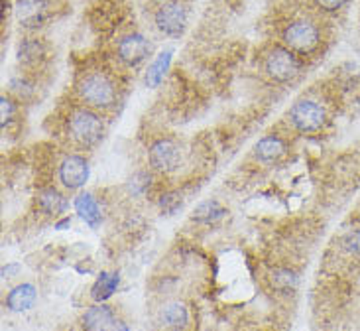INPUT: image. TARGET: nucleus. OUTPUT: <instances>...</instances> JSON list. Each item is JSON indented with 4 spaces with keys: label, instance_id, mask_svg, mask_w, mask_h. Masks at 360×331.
Wrapping results in <instances>:
<instances>
[{
    "label": "nucleus",
    "instance_id": "18",
    "mask_svg": "<svg viewBox=\"0 0 360 331\" xmlns=\"http://www.w3.org/2000/svg\"><path fill=\"white\" fill-rule=\"evenodd\" d=\"M118 282H120V278H118L117 273H103L97 278V282L93 284V290H91V296H93V300L98 304H103L105 300H108L112 292L118 288Z\"/></svg>",
    "mask_w": 360,
    "mask_h": 331
},
{
    "label": "nucleus",
    "instance_id": "8",
    "mask_svg": "<svg viewBox=\"0 0 360 331\" xmlns=\"http://www.w3.org/2000/svg\"><path fill=\"white\" fill-rule=\"evenodd\" d=\"M83 327L85 331H130L127 323L118 318L117 312L105 304L89 308L83 316Z\"/></svg>",
    "mask_w": 360,
    "mask_h": 331
},
{
    "label": "nucleus",
    "instance_id": "14",
    "mask_svg": "<svg viewBox=\"0 0 360 331\" xmlns=\"http://www.w3.org/2000/svg\"><path fill=\"white\" fill-rule=\"evenodd\" d=\"M75 211L79 213V217L85 221V223L91 227V229H95L101 225V219H103V215H101V207H98L97 199L93 197L91 194H79L75 197Z\"/></svg>",
    "mask_w": 360,
    "mask_h": 331
},
{
    "label": "nucleus",
    "instance_id": "5",
    "mask_svg": "<svg viewBox=\"0 0 360 331\" xmlns=\"http://www.w3.org/2000/svg\"><path fill=\"white\" fill-rule=\"evenodd\" d=\"M187 18H189L187 6L179 0L162 2L154 12L156 28L169 38H179L184 34L185 28H187Z\"/></svg>",
    "mask_w": 360,
    "mask_h": 331
},
{
    "label": "nucleus",
    "instance_id": "19",
    "mask_svg": "<svg viewBox=\"0 0 360 331\" xmlns=\"http://www.w3.org/2000/svg\"><path fill=\"white\" fill-rule=\"evenodd\" d=\"M224 213H226V209L213 199V201H203L201 205H197L193 219L199 223H214V221L223 219Z\"/></svg>",
    "mask_w": 360,
    "mask_h": 331
},
{
    "label": "nucleus",
    "instance_id": "10",
    "mask_svg": "<svg viewBox=\"0 0 360 331\" xmlns=\"http://www.w3.org/2000/svg\"><path fill=\"white\" fill-rule=\"evenodd\" d=\"M89 162L79 154H69L59 164V182L68 189H79L87 184Z\"/></svg>",
    "mask_w": 360,
    "mask_h": 331
},
{
    "label": "nucleus",
    "instance_id": "21",
    "mask_svg": "<svg viewBox=\"0 0 360 331\" xmlns=\"http://www.w3.org/2000/svg\"><path fill=\"white\" fill-rule=\"evenodd\" d=\"M272 282L280 290H292V288H295V284H297V278L288 268H282V270H276L272 274Z\"/></svg>",
    "mask_w": 360,
    "mask_h": 331
},
{
    "label": "nucleus",
    "instance_id": "28",
    "mask_svg": "<svg viewBox=\"0 0 360 331\" xmlns=\"http://www.w3.org/2000/svg\"><path fill=\"white\" fill-rule=\"evenodd\" d=\"M160 2H169V0H160Z\"/></svg>",
    "mask_w": 360,
    "mask_h": 331
},
{
    "label": "nucleus",
    "instance_id": "17",
    "mask_svg": "<svg viewBox=\"0 0 360 331\" xmlns=\"http://www.w3.org/2000/svg\"><path fill=\"white\" fill-rule=\"evenodd\" d=\"M172 51L169 49H166V51H162L160 56H158L154 61H152V65L148 68L146 71V85L148 87H158L162 81H164V77H166L167 69H169V63H172Z\"/></svg>",
    "mask_w": 360,
    "mask_h": 331
},
{
    "label": "nucleus",
    "instance_id": "2",
    "mask_svg": "<svg viewBox=\"0 0 360 331\" xmlns=\"http://www.w3.org/2000/svg\"><path fill=\"white\" fill-rule=\"evenodd\" d=\"M69 138L83 148H91L101 142L105 135V123L95 111L87 107L75 108L68 118Z\"/></svg>",
    "mask_w": 360,
    "mask_h": 331
},
{
    "label": "nucleus",
    "instance_id": "6",
    "mask_svg": "<svg viewBox=\"0 0 360 331\" xmlns=\"http://www.w3.org/2000/svg\"><path fill=\"white\" fill-rule=\"evenodd\" d=\"M325 118H327L325 108L319 103L309 101V99H302L290 108V120L300 132H317V130H321V127L325 125Z\"/></svg>",
    "mask_w": 360,
    "mask_h": 331
},
{
    "label": "nucleus",
    "instance_id": "12",
    "mask_svg": "<svg viewBox=\"0 0 360 331\" xmlns=\"http://www.w3.org/2000/svg\"><path fill=\"white\" fill-rule=\"evenodd\" d=\"M160 323L166 327V330L179 331L184 330L187 322H189V312L181 302H167L162 306L160 310Z\"/></svg>",
    "mask_w": 360,
    "mask_h": 331
},
{
    "label": "nucleus",
    "instance_id": "13",
    "mask_svg": "<svg viewBox=\"0 0 360 331\" xmlns=\"http://www.w3.org/2000/svg\"><path fill=\"white\" fill-rule=\"evenodd\" d=\"M38 292L32 284H20L16 288H12L6 296V306L12 312H26L34 304H36Z\"/></svg>",
    "mask_w": 360,
    "mask_h": 331
},
{
    "label": "nucleus",
    "instance_id": "20",
    "mask_svg": "<svg viewBox=\"0 0 360 331\" xmlns=\"http://www.w3.org/2000/svg\"><path fill=\"white\" fill-rule=\"evenodd\" d=\"M44 56V44L36 38H26L18 48V59L22 63H36Z\"/></svg>",
    "mask_w": 360,
    "mask_h": 331
},
{
    "label": "nucleus",
    "instance_id": "26",
    "mask_svg": "<svg viewBox=\"0 0 360 331\" xmlns=\"http://www.w3.org/2000/svg\"><path fill=\"white\" fill-rule=\"evenodd\" d=\"M18 270H20V266H16V264H10V266H4V268H2V276H4V278H12L10 274L18 273Z\"/></svg>",
    "mask_w": 360,
    "mask_h": 331
},
{
    "label": "nucleus",
    "instance_id": "23",
    "mask_svg": "<svg viewBox=\"0 0 360 331\" xmlns=\"http://www.w3.org/2000/svg\"><path fill=\"white\" fill-rule=\"evenodd\" d=\"M342 243H345V249H347L349 253L354 254V256H360V229L347 233Z\"/></svg>",
    "mask_w": 360,
    "mask_h": 331
},
{
    "label": "nucleus",
    "instance_id": "15",
    "mask_svg": "<svg viewBox=\"0 0 360 331\" xmlns=\"http://www.w3.org/2000/svg\"><path fill=\"white\" fill-rule=\"evenodd\" d=\"M285 142L282 138L270 135V137H264L262 140H258V144L254 146V154L260 162H274L280 156L285 154Z\"/></svg>",
    "mask_w": 360,
    "mask_h": 331
},
{
    "label": "nucleus",
    "instance_id": "9",
    "mask_svg": "<svg viewBox=\"0 0 360 331\" xmlns=\"http://www.w3.org/2000/svg\"><path fill=\"white\" fill-rule=\"evenodd\" d=\"M150 49H152V46H150L146 36L134 32V34H128V36H124V38L118 42L117 54L124 65L136 68L138 63H142L150 56Z\"/></svg>",
    "mask_w": 360,
    "mask_h": 331
},
{
    "label": "nucleus",
    "instance_id": "16",
    "mask_svg": "<svg viewBox=\"0 0 360 331\" xmlns=\"http://www.w3.org/2000/svg\"><path fill=\"white\" fill-rule=\"evenodd\" d=\"M38 204L39 207H41V211L48 215L63 213L65 207H68L65 197L59 194L56 187H46V189H41L38 195Z\"/></svg>",
    "mask_w": 360,
    "mask_h": 331
},
{
    "label": "nucleus",
    "instance_id": "24",
    "mask_svg": "<svg viewBox=\"0 0 360 331\" xmlns=\"http://www.w3.org/2000/svg\"><path fill=\"white\" fill-rule=\"evenodd\" d=\"M181 205V197L177 194H167L162 195V199H160V207L166 211V213H172V211H176V207Z\"/></svg>",
    "mask_w": 360,
    "mask_h": 331
},
{
    "label": "nucleus",
    "instance_id": "25",
    "mask_svg": "<svg viewBox=\"0 0 360 331\" xmlns=\"http://www.w3.org/2000/svg\"><path fill=\"white\" fill-rule=\"evenodd\" d=\"M315 4L325 12H337L347 4V0H315Z\"/></svg>",
    "mask_w": 360,
    "mask_h": 331
},
{
    "label": "nucleus",
    "instance_id": "22",
    "mask_svg": "<svg viewBox=\"0 0 360 331\" xmlns=\"http://www.w3.org/2000/svg\"><path fill=\"white\" fill-rule=\"evenodd\" d=\"M14 115H16V103L8 97L0 99V117H2V127H6V123H10Z\"/></svg>",
    "mask_w": 360,
    "mask_h": 331
},
{
    "label": "nucleus",
    "instance_id": "4",
    "mask_svg": "<svg viewBox=\"0 0 360 331\" xmlns=\"http://www.w3.org/2000/svg\"><path fill=\"white\" fill-rule=\"evenodd\" d=\"M283 46L290 48L293 54H311L319 46V28L311 20H295L288 28L283 30Z\"/></svg>",
    "mask_w": 360,
    "mask_h": 331
},
{
    "label": "nucleus",
    "instance_id": "1",
    "mask_svg": "<svg viewBox=\"0 0 360 331\" xmlns=\"http://www.w3.org/2000/svg\"><path fill=\"white\" fill-rule=\"evenodd\" d=\"M79 99L93 108H110L117 105L118 87L115 79L107 75L105 71H93L79 81L77 85Z\"/></svg>",
    "mask_w": 360,
    "mask_h": 331
},
{
    "label": "nucleus",
    "instance_id": "7",
    "mask_svg": "<svg viewBox=\"0 0 360 331\" xmlns=\"http://www.w3.org/2000/svg\"><path fill=\"white\" fill-rule=\"evenodd\" d=\"M148 160L156 172L169 174V172L177 170V166L181 162V152L174 140L160 138L156 142H152V146L148 150Z\"/></svg>",
    "mask_w": 360,
    "mask_h": 331
},
{
    "label": "nucleus",
    "instance_id": "27",
    "mask_svg": "<svg viewBox=\"0 0 360 331\" xmlns=\"http://www.w3.org/2000/svg\"><path fill=\"white\" fill-rule=\"evenodd\" d=\"M68 225H71V219H63V221H59L56 227H58V229H63V227H68Z\"/></svg>",
    "mask_w": 360,
    "mask_h": 331
},
{
    "label": "nucleus",
    "instance_id": "3",
    "mask_svg": "<svg viewBox=\"0 0 360 331\" xmlns=\"http://www.w3.org/2000/svg\"><path fill=\"white\" fill-rule=\"evenodd\" d=\"M264 71L276 83H290L300 75L302 61L285 46H274L264 56Z\"/></svg>",
    "mask_w": 360,
    "mask_h": 331
},
{
    "label": "nucleus",
    "instance_id": "11",
    "mask_svg": "<svg viewBox=\"0 0 360 331\" xmlns=\"http://www.w3.org/2000/svg\"><path fill=\"white\" fill-rule=\"evenodd\" d=\"M14 12L22 28L36 30L49 18L51 6L48 0H18Z\"/></svg>",
    "mask_w": 360,
    "mask_h": 331
}]
</instances>
